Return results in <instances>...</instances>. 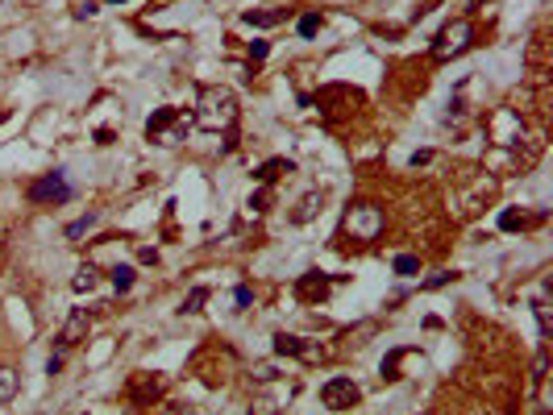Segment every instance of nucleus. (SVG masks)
Listing matches in <instances>:
<instances>
[{
  "label": "nucleus",
  "instance_id": "1",
  "mask_svg": "<svg viewBox=\"0 0 553 415\" xmlns=\"http://www.w3.org/2000/svg\"><path fill=\"white\" fill-rule=\"evenodd\" d=\"M192 125H196V129H204V133H229V129L237 125V96H233L229 87H221V83L200 87Z\"/></svg>",
  "mask_w": 553,
  "mask_h": 415
},
{
  "label": "nucleus",
  "instance_id": "2",
  "mask_svg": "<svg viewBox=\"0 0 553 415\" xmlns=\"http://www.w3.org/2000/svg\"><path fill=\"white\" fill-rule=\"evenodd\" d=\"M187 125H192V116H183L179 108H154V116L146 121V137L158 145H179Z\"/></svg>",
  "mask_w": 553,
  "mask_h": 415
},
{
  "label": "nucleus",
  "instance_id": "3",
  "mask_svg": "<svg viewBox=\"0 0 553 415\" xmlns=\"http://www.w3.org/2000/svg\"><path fill=\"white\" fill-rule=\"evenodd\" d=\"M383 224H387V216H383V208H375V204H354V208L346 212V220H341V229H346L354 241H379Z\"/></svg>",
  "mask_w": 553,
  "mask_h": 415
},
{
  "label": "nucleus",
  "instance_id": "4",
  "mask_svg": "<svg viewBox=\"0 0 553 415\" xmlns=\"http://www.w3.org/2000/svg\"><path fill=\"white\" fill-rule=\"evenodd\" d=\"M470 37H475V25H470V17H458V21H450L437 37H433V58L437 62H450V58H458L466 46H470Z\"/></svg>",
  "mask_w": 553,
  "mask_h": 415
},
{
  "label": "nucleus",
  "instance_id": "5",
  "mask_svg": "<svg viewBox=\"0 0 553 415\" xmlns=\"http://www.w3.org/2000/svg\"><path fill=\"white\" fill-rule=\"evenodd\" d=\"M29 200H33V204H67V200H71V183H67V175H62V170L42 175L37 183H29Z\"/></svg>",
  "mask_w": 553,
  "mask_h": 415
},
{
  "label": "nucleus",
  "instance_id": "6",
  "mask_svg": "<svg viewBox=\"0 0 553 415\" xmlns=\"http://www.w3.org/2000/svg\"><path fill=\"white\" fill-rule=\"evenodd\" d=\"M358 399H362V391H358L350 378H329V382L321 387V403H325L329 412H350Z\"/></svg>",
  "mask_w": 553,
  "mask_h": 415
},
{
  "label": "nucleus",
  "instance_id": "7",
  "mask_svg": "<svg viewBox=\"0 0 553 415\" xmlns=\"http://www.w3.org/2000/svg\"><path fill=\"white\" fill-rule=\"evenodd\" d=\"M296 295H300L304 303H321V299L329 295V274H321V270H308V274H300V283H296Z\"/></svg>",
  "mask_w": 553,
  "mask_h": 415
},
{
  "label": "nucleus",
  "instance_id": "8",
  "mask_svg": "<svg viewBox=\"0 0 553 415\" xmlns=\"http://www.w3.org/2000/svg\"><path fill=\"white\" fill-rule=\"evenodd\" d=\"M79 341H87V312H83V308H75V312L67 316L62 333H58V345H62V349H75Z\"/></svg>",
  "mask_w": 553,
  "mask_h": 415
},
{
  "label": "nucleus",
  "instance_id": "9",
  "mask_svg": "<svg viewBox=\"0 0 553 415\" xmlns=\"http://www.w3.org/2000/svg\"><path fill=\"white\" fill-rule=\"evenodd\" d=\"M275 353L279 357H308V362L325 357V349H312V345H304L300 337H287V333H275Z\"/></svg>",
  "mask_w": 553,
  "mask_h": 415
},
{
  "label": "nucleus",
  "instance_id": "10",
  "mask_svg": "<svg viewBox=\"0 0 553 415\" xmlns=\"http://www.w3.org/2000/svg\"><path fill=\"white\" fill-rule=\"evenodd\" d=\"M158 378L154 374H137L133 382H129V399L137 403V407H154V399H158Z\"/></svg>",
  "mask_w": 553,
  "mask_h": 415
},
{
  "label": "nucleus",
  "instance_id": "11",
  "mask_svg": "<svg viewBox=\"0 0 553 415\" xmlns=\"http://www.w3.org/2000/svg\"><path fill=\"white\" fill-rule=\"evenodd\" d=\"M321 200H325L321 191H308V195H304V200L296 204V212H291V220H296V224H308V220H312V216L321 212Z\"/></svg>",
  "mask_w": 553,
  "mask_h": 415
},
{
  "label": "nucleus",
  "instance_id": "12",
  "mask_svg": "<svg viewBox=\"0 0 553 415\" xmlns=\"http://www.w3.org/2000/svg\"><path fill=\"white\" fill-rule=\"evenodd\" d=\"M287 12L283 8H271V12H262V8H250V12H241V21L246 25H258V29H271V25H279Z\"/></svg>",
  "mask_w": 553,
  "mask_h": 415
},
{
  "label": "nucleus",
  "instance_id": "13",
  "mask_svg": "<svg viewBox=\"0 0 553 415\" xmlns=\"http://www.w3.org/2000/svg\"><path fill=\"white\" fill-rule=\"evenodd\" d=\"M17 391H21V374L12 366H0V403H12Z\"/></svg>",
  "mask_w": 553,
  "mask_h": 415
},
{
  "label": "nucleus",
  "instance_id": "14",
  "mask_svg": "<svg viewBox=\"0 0 553 415\" xmlns=\"http://www.w3.org/2000/svg\"><path fill=\"white\" fill-rule=\"evenodd\" d=\"M96 283H100L96 266H79V270H75V279H71V291H75V295H83V291H96Z\"/></svg>",
  "mask_w": 553,
  "mask_h": 415
},
{
  "label": "nucleus",
  "instance_id": "15",
  "mask_svg": "<svg viewBox=\"0 0 553 415\" xmlns=\"http://www.w3.org/2000/svg\"><path fill=\"white\" fill-rule=\"evenodd\" d=\"M283 170L291 175V162H287V158H271V162H262V166L254 170V179H262V183H271V179H279Z\"/></svg>",
  "mask_w": 553,
  "mask_h": 415
},
{
  "label": "nucleus",
  "instance_id": "16",
  "mask_svg": "<svg viewBox=\"0 0 553 415\" xmlns=\"http://www.w3.org/2000/svg\"><path fill=\"white\" fill-rule=\"evenodd\" d=\"M204 303H208V287H192V291H187V299H183V308H179V312H183V316H192V312H200V308H204Z\"/></svg>",
  "mask_w": 553,
  "mask_h": 415
},
{
  "label": "nucleus",
  "instance_id": "17",
  "mask_svg": "<svg viewBox=\"0 0 553 415\" xmlns=\"http://www.w3.org/2000/svg\"><path fill=\"white\" fill-rule=\"evenodd\" d=\"M296 29H300V37H316V33H321V12H304V17L296 21Z\"/></svg>",
  "mask_w": 553,
  "mask_h": 415
},
{
  "label": "nucleus",
  "instance_id": "18",
  "mask_svg": "<svg viewBox=\"0 0 553 415\" xmlns=\"http://www.w3.org/2000/svg\"><path fill=\"white\" fill-rule=\"evenodd\" d=\"M92 224H96V212H87V216H79V220H75V224H67V237H71V241H75V237H83V233H87V229H92Z\"/></svg>",
  "mask_w": 553,
  "mask_h": 415
},
{
  "label": "nucleus",
  "instance_id": "19",
  "mask_svg": "<svg viewBox=\"0 0 553 415\" xmlns=\"http://www.w3.org/2000/svg\"><path fill=\"white\" fill-rule=\"evenodd\" d=\"M112 287H117V291H129V287H133V266H117V270H112Z\"/></svg>",
  "mask_w": 553,
  "mask_h": 415
},
{
  "label": "nucleus",
  "instance_id": "20",
  "mask_svg": "<svg viewBox=\"0 0 553 415\" xmlns=\"http://www.w3.org/2000/svg\"><path fill=\"white\" fill-rule=\"evenodd\" d=\"M500 229H504V233H512V229H525V216L508 208V212H500Z\"/></svg>",
  "mask_w": 553,
  "mask_h": 415
},
{
  "label": "nucleus",
  "instance_id": "21",
  "mask_svg": "<svg viewBox=\"0 0 553 415\" xmlns=\"http://www.w3.org/2000/svg\"><path fill=\"white\" fill-rule=\"evenodd\" d=\"M416 270H420V262H416L412 254H400V258H395V274H404V279H408V274H416Z\"/></svg>",
  "mask_w": 553,
  "mask_h": 415
},
{
  "label": "nucleus",
  "instance_id": "22",
  "mask_svg": "<svg viewBox=\"0 0 553 415\" xmlns=\"http://www.w3.org/2000/svg\"><path fill=\"white\" fill-rule=\"evenodd\" d=\"M266 50H271L266 42H250V62H262V58H266Z\"/></svg>",
  "mask_w": 553,
  "mask_h": 415
},
{
  "label": "nucleus",
  "instance_id": "23",
  "mask_svg": "<svg viewBox=\"0 0 553 415\" xmlns=\"http://www.w3.org/2000/svg\"><path fill=\"white\" fill-rule=\"evenodd\" d=\"M266 204H271V191H258V195H250V208H254V212H266Z\"/></svg>",
  "mask_w": 553,
  "mask_h": 415
},
{
  "label": "nucleus",
  "instance_id": "24",
  "mask_svg": "<svg viewBox=\"0 0 553 415\" xmlns=\"http://www.w3.org/2000/svg\"><path fill=\"white\" fill-rule=\"evenodd\" d=\"M233 299H237V308H250V303H254V291H250V287H237Z\"/></svg>",
  "mask_w": 553,
  "mask_h": 415
},
{
  "label": "nucleus",
  "instance_id": "25",
  "mask_svg": "<svg viewBox=\"0 0 553 415\" xmlns=\"http://www.w3.org/2000/svg\"><path fill=\"white\" fill-rule=\"evenodd\" d=\"M400 357H404V353H391V357L383 362V378H395V366H400Z\"/></svg>",
  "mask_w": 553,
  "mask_h": 415
},
{
  "label": "nucleus",
  "instance_id": "26",
  "mask_svg": "<svg viewBox=\"0 0 553 415\" xmlns=\"http://www.w3.org/2000/svg\"><path fill=\"white\" fill-rule=\"evenodd\" d=\"M250 415H275V403H271V399H258V403L250 407Z\"/></svg>",
  "mask_w": 553,
  "mask_h": 415
},
{
  "label": "nucleus",
  "instance_id": "27",
  "mask_svg": "<svg viewBox=\"0 0 553 415\" xmlns=\"http://www.w3.org/2000/svg\"><path fill=\"white\" fill-rule=\"evenodd\" d=\"M450 279H454V274H450V270H441V274H433V279H429V283H425V287H429V291H433V287H445V283H450Z\"/></svg>",
  "mask_w": 553,
  "mask_h": 415
},
{
  "label": "nucleus",
  "instance_id": "28",
  "mask_svg": "<svg viewBox=\"0 0 553 415\" xmlns=\"http://www.w3.org/2000/svg\"><path fill=\"white\" fill-rule=\"evenodd\" d=\"M137 262H146V266H150V262H158V254H154V249L146 245V249H137Z\"/></svg>",
  "mask_w": 553,
  "mask_h": 415
},
{
  "label": "nucleus",
  "instance_id": "29",
  "mask_svg": "<svg viewBox=\"0 0 553 415\" xmlns=\"http://www.w3.org/2000/svg\"><path fill=\"white\" fill-rule=\"evenodd\" d=\"M58 370H62V353H54V357L46 362V374H58Z\"/></svg>",
  "mask_w": 553,
  "mask_h": 415
},
{
  "label": "nucleus",
  "instance_id": "30",
  "mask_svg": "<svg viewBox=\"0 0 553 415\" xmlns=\"http://www.w3.org/2000/svg\"><path fill=\"white\" fill-rule=\"evenodd\" d=\"M158 415H192V407H183V403H171L167 412H158Z\"/></svg>",
  "mask_w": 553,
  "mask_h": 415
},
{
  "label": "nucleus",
  "instance_id": "31",
  "mask_svg": "<svg viewBox=\"0 0 553 415\" xmlns=\"http://www.w3.org/2000/svg\"><path fill=\"white\" fill-rule=\"evenodd\" d=\"M479 4H483V0H470V8H479Z\"/></svg>",
  "mask_w": 553,
  "mask_h": 415
},
{
  "label": "nucleus",
  "instance_id": "32",
  "mask_svg": "<svg viewBox=\"0 0 553 415\" xmlns=\"http://www.w3.org/2000/svg\"><path fill=\"white\" fill-rule=\"evenodd\" d=\"M4 121H8V112H0V125H4Z\"/></svg>",
  "mask_w": 553,
  "mask_h": 415
},
{
  "label": "nucleus",
  "instance_id": "33",
  "mask_svg": "<svg viewBox=\"0 0 553 415\" xmlns=\"http://www.w3.org/2000/svg\"><path fill=\"white\" fill-rule=\"evenodd\" d=\"M108 4H121V0H108Z\"/></svg>",
  "mask_w": 553,
  "mask_h": 415
}]
</instances>
